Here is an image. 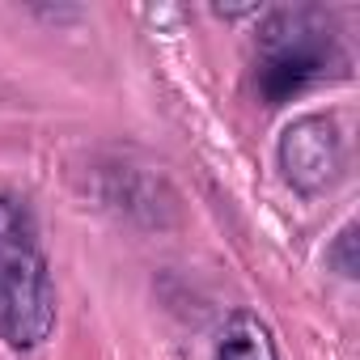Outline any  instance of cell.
Instances as JSON below:
<instances>
[{
  "mask_svg": "<svg viewBox=\"0 0 360 360\" xmlns=\"http://www.w3.org/2000/svg\"><path fill=\"white\" fill-rule=\"evenodd\" d=\"M56 326V288L30 212L0 195V339L39 347Z\"/></svg>",
  "mask_w": 360,
  "mask_h": 360,
  "instance_id": "6da1fadb",
  "label": "cell"
},
{
  "mask_svg": "<svg viewBox=\"0 0 360 360\" xmlns=\"http://www.w3.org/2000/svg\"><path fill=\"white\" fill-rule=\"evenodd\" d=\"M259 47H263V56H259L255 85L267 106L297 98L301 89H309L314 81L330 77L343 64L335 39L326 30H318L305 13H276L263 26Z\"/></svg>",
  "mask_w": 360,
  "mask_h": 360,
  "instance_id": "7a4b0ae2",
  "label": "cell"
},
{
  "mask_svg": "<svg viewBox=\"0 0 360 360\" xmlns=\"http://www.w3.org/2000/svg\"><path fill=\"white\" fill-rule=\"evenodd\" d=\"M330 263H335V271L347 276V280L360 276V263H356V225H343V229H339V238H335V246H330Z\"/></svg>",
  "mask_w": 360,
  "mask_h": 360,
  "instance_id": "5b68a950",
  "label": "cell"
},
{
  "mask_svg": "<svg viewBox=\"0 0 360 360\" xmlns=\"http://www.w3.org/2000/svg\"><path fill=\"white\" fill-rule=\"evenodd\" d=\"M276 153H280V169L288 178V187L301 195H322L343 174V136H339V123L326 115L292 119Z\"/></svg>",
  "mask_w": 360,
  "mask_h": 360,
  "instance_id": "3957f363",
  "label": "cell"
},
{
  "mask_svg": "<svg viewBox=\"0 0 360 360\" xmlns=\"http://www.w3.org/2000/svg\"><path fill=\"white\" fill-rule=\"evenodd\" d=\"M212 360H280V352H276L271 326H267L259 314L238 309V314L225 318Z\"/></svg>",
  "mask_w": 360,
  "mask_h": 360,
  "instance_id": "277c9868",
  "label": "cell"
}]
</instances>
